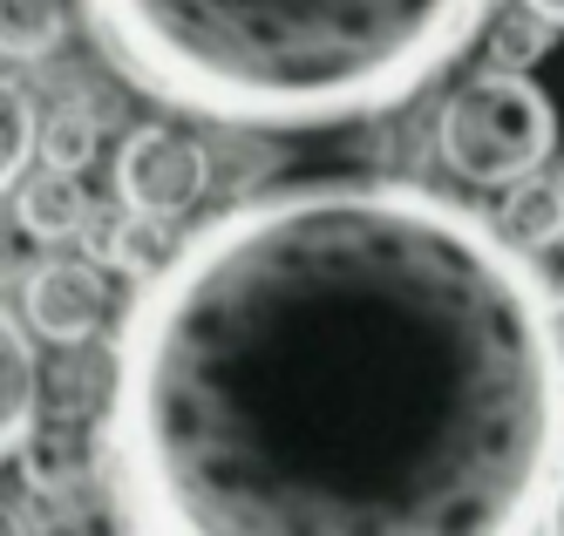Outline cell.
<instances>
[{"mask_svg":"<svg viewBox=\"0 0 564 536\" xmlns=\"http://www.w3.org/2000/svg\"><path fill=\"white\" fill-rule=\"evenodd\" d=\"M28 326H34V340H48V347H89L102 333V319H109V278H102V259H42L28 272Z\"/></svg>","mask_w":564,"mask_h":536,"instance_id":"cell-5","label":"cell"},{"mask_svg":"<svg viewBox=\"0 0 564 536\" xmlns=\"http://www.w3.org/2000/svg\"><path fill=\"white\" fill-rule=\"evenodd\" d=\"M68 41V0H0V62H48Z\"/></svg>","mask_w":564,"mask_h":536,"instance_id":"cell-10","label":"cell"},{"mask_svg":"<svg viewBox=\"0 0 564 536\" xmlns=\"http://www.w3.org/2000/svg\"><path fill=\"white\" fill-rule=\"evenodd\" d=\"M102 62L218 130L306 136L388 116L449 68L490 0H75Z\"/></svg>","mask_w":564,"mask_h":536,"instance_id":"cell-2","label":"cell"},{"mask_svg":"<svg viewBox=\"0 0 564 536\" xmlns=\"http://www.w3.org/2000/svg\"><path fill=\"white\" fill-rule=\"evenodd\" d=\"M523 8H538V14H544L551 28H564V0H523Z\"/></svg>","mask_w":564,"mask_h":536,"instance_id":"cell-17","label":"cell"},{"mask_svg":"<svg viewBox=\"0 0 564 536\" xmlns=\"http://www.w3.org/2000/svg\"><path fill=\"white\" fill-rule=\"evenodd\" d=\"M109 184H116L123 211L177 225L212 190V150L191 130H177V122H137V130H123V143L109 156Z\"/></svg>","mask_w":564,"mask_h":536,"instance_id":"cell-4","label":"cell"},{"mask_svg":"<svg viewBox=\"0 0 564 536\" xmlns=\"http://www.w3.org/2000/svg\"><path fill=\"white\" fill-rule=\"evenodd\" d=\"M28 218H21V204H0V285H21L42 259H28Z\"/></svg>","mask_w":564,"mask_h":536,"instance_id":"cell-15","label":"cell"},{"mask_svg":"<svg viewBox=\"0 0 564 536\" xmlns=\"http://www.w3.org/2000/svg\"><path fill=\"white\" fill-rule=\"evenodd\" d=\"M42 150V116H34V96L14 75H0V190H14L28 156Z\"/></svg>","mask_w":564,"mask_h":536,"instance_id":"cell-13","label":"cell"},{"mask_svg":"<svg viewBox=\"0 0 564 536\" xmlns=\"http://www.w3.org/2000/svg\"><path fill=\"white\" fill-rule=\"evenodd\" d=\"M551 150H557V109L517 68H482L456 81L435 116V156L463 184H482V190H503L517 177L544 171Z\"/></svg>","mask_w":564,"mask_h":536,"instance_id":"cell-3","label":"cell"},{"mask_svg":"<svg viewBox=\"0 0 564 536\" xmlns=\"http://www.w3.org/2000/svg\"><path fill=\"white\" fill-rule=\"evenodd\" d=\"M102 238V265H116L123 278H150V272H164L171 265V252H177V238H171V225L164 218H137V211H123L109 231H96Z\"/></svg>","mask_w":564,"mask_h":536,"instance_id":"cell-12","label":"cell"},{"mask_svg":"<svg viewBox=\"0 0 564 536\" xmlns=\"http://www.w3.org/2000/svg\"><path fill=\"white\" fill-rule=\"evenodd\" d=\"M42 422V367H34V326L0 306V462L21 456V441Z\"/></svg>","mask_w":564,"mask_h":536,"instance_id":"cell-7","label":"cell"},{"mask_svg":"<svg viewBox=\"0 0 564 536\" xmlns=\"http://www.w3.org/2000/svg\"><path fill=\"white\" fill-rule=\"evenodd\" d=\"M0 536H34V529H28V516H21L14 503H0Z\"/></svg>","mask_w":564,"mask_h":536,"instance_id":"cell-16","label":"cell"},{"mask_svg":"<svg viewBox=\"0 0 564 536\" xmlns=\"http://www.w3.org/2000/svg\"><path fill=\"white\" fill-rule=\"evenodd\" d=\"M544 48H551V21L538 14V8H517V14H503L497 21V34H490V62L497 68H531V62H544Z\"/></svg>","mask_w":564,"mask_h":536,"instance_id":"cell-14","label":"cell"},{"mask_svg":"<svg viewBox=\"0 0 564 536\" xmlns=\"http://www.w3.org/2000/svg\"><path fill=\"white\" fill-rule=\"evenodd\" d=\"M116 536H564V299L415 177L231 197L137 285Z\"/></svg>","mask_w":564,"mask_h":536,"instance_id":"cell-1","label":"cell"},{"mask_svg":"<svg viewBox=\"0 0 564 536\" xmlns=\"http://www.w3.org/2000/svg\"><path fill=\"white\" fill-rule=\"evenodd\" d=\"M102 150V116L89 96H62L48 116H42V163H55V171H89Z\"/></svg>","mask_w":564,"mask_h":536,"instance_id":"cell-11","label":"cell"},{"mask_svg":"<svg viewBox=\"0 0 564 536\" xmlns=\"http://www.w3.org/2000/svg\"><path fill=\"white\" fill-rule=\"evenodd\" d=\"M497 231L517 244V252H551V244H564V177H551V171H531V177H517V184H503V197H497Z\"/></svg>","mask_w":564,"mask_h":536,"instance_id":"cell-8","label":"cell"},{"mask_svg":"<svg viewBox=\"0 0 564 536\" xmlns=\"http://www.w3.org/2000/svg\"><path fill=\"white\" fill-rule=\"evenodd\" d=\"M21 218H28V231L42 238V244H62V238H75V231H89V190H83V171H34V177H21Z\"/></svg>","mask_w":564,"mask_h":536,"instance_id":"cell-9","label":"cell"},{"mask_svg":"<svg viewBox=\"0 0 564 536\" xmlns=\"http://www.w3.org/2000/svg\"><path fill=\"white\" fill-rule=\"evenodd\" d=\"M21 475L34 496H75L83 482H102V448H96V422H62L42 415L34 435L21 441Z\"/></svg>","mask_w":564,"mask_h":536,"instance_id":"cell-6","label":"cell"}]
</instances>
